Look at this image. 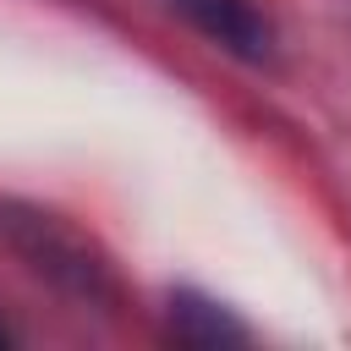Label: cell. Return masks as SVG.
Masks as SVG:
<instances>
[{
  "label": "cell",
  "instance_id": "obj_1",
  "mask_svg": "<svg viewBox=\"0 0 351 351\" xmlns=\"http://www.w3.org/2000/svg\"><path fill=\"white\" fill-rule=\"evenodd\" d=\"M176 16H186L208 44H219L236 60H269L274 55V27L252 0H165Z\"/></svg>",
  "mask_w": 351,
  "mask_h": 351
},
{
  "label": "cell",
  "instance_id": "obj_2",
  "mask_svg": "<svg viewBox=\"0 0 351 351\" xmlns=\"http://www.w3.org/2000/svg\"><path fill=\"white\" fill-rule=\"evenodd\" d=\"M170 307H176V335H181V340H192V346L247 340V329H241V324H230V313H225V307H214V302H203V296H186V291H181Z\"/></svg>",
  "mask_w": 351,
  "mask_h": 351
}]
</instances>
